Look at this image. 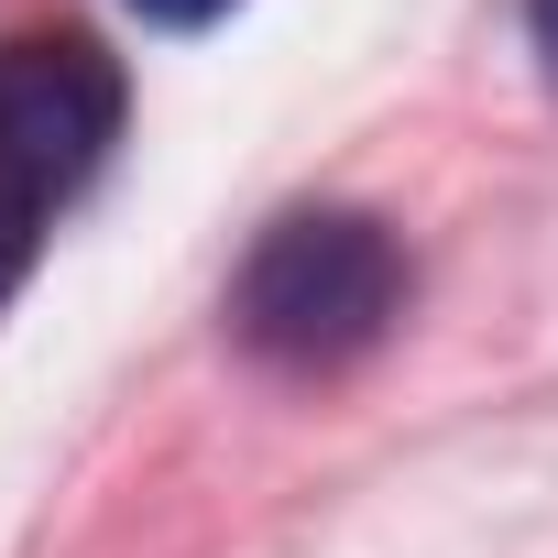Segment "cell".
Wrapping results in <instances>:
<instances>
[{
  "mask_svg": "<svg viewBox=\"0 0 558 558\" xmlns=\"http://www.w3.org/2000/svg\"><path fill=\"white\" fill-rule=\"evenodd\" d=\"M525 34H536V66H547V88H558V0H525Z\"/></svg>",
  "mask_w": 558,
  "mask_h": 558,
  "instance_id": "cell-5",
  "label": "cell"
},
{
  "mask_svg": "<svg viewBox=\"0 0 558 558\" xmlns=\"http://www.w3.org/2000/svg\"><path fill=\"white\" fill-rule=\"evenodd\" d=\"M45 219H56V197H34L23 175H0V307H12V286L34 274V241H45Z\"/></svg>",
  "mask_w": 558,
  "mask_h": 558,
  "instance_id": "cell-3",
  "label": "cell"
},
{
  "mask_svg": "<svg viewBox=\"0 0 558 558\" xmlns=\"http://www.w3.org/2000/svg\"><path fill=\"white\" fill-rule=\"evenodd\" d=\"M132 12H143V23H165V34H197V23H219V12H230V0H132Z\"/></svg>",
  "mask_w": 558,
  "mask_h": 558,
  "instance_id": "cell-4",
  "label": "cell"
},
{
  "mask_svg": "<svg viewBox=\"0 0 558 558\" xmlns=\"http://www.w3.org/2000/svg\"><path fill=\"white\" fill-rule=\"evenodd\" d=\"M405 307V252L362 208H286L230 274V340L274 373H340Z\"/></svg>",
  "mask_w": 558,
  "mask_h": 558,
  "instance_id": "cell-1",
  "label": "cell"
},
{
  "mask_svg": "<svg viewBox=\"0 0 558 558\" xmlns=\"http://www.w3.org/2000/svg\"><path fill=\"white\" fill-rule=\"evenodd\" d=\"M110 143H121V66L88 34L0 45V175H23L34 197H77Z\"/></svg>",
  "mask_w": 558,
  "mask_h": 558,
  "instance_id": "cell-2",
  "label": "cell"
}]
</instances>
